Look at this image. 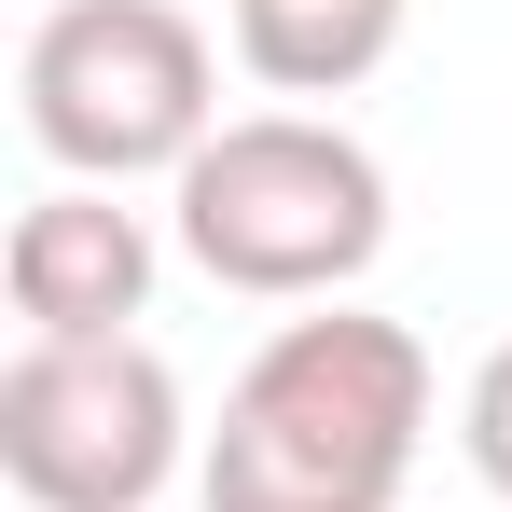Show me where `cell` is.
Segmentation results:
<instances>
[{"instance_id":"8992f818","label":"cell","mask_w":512,"mask_h":512,"mask_svg":"<svg viewBox=\"0 0 512 512\" xmlns=\"http://www.w3.org/2000/svg\"><path fill=\"white\" fill-rule=\"evenodd\" d=\"M416 0H236V70L263 97H346L388 70Z\"/></svg>"},{"instance_id":"6da1fadb","label":"cell","mask_w":512,"mask_h":512,"mask_svg":"<svg viewBox=\"0 0 512 512\" xmlns=\"http://www.w3.org/2000/svg\"><path fill=\"white\" fill-rule=\"evenodd\" d=\"M429 457V346L374 305H319L250 346L194 457L208 512H402Z\"/></svg>"},{"instance_id":"7a4b0ae2","label":"cell","mask_w":512,"mask_h":512,"mask_svg":"<svg viewBox=\"0 0 512 512\" xmlns=\"http://www.w3.org/2000/svg\"><path fill=\"white\" fill-rule=\"evenodd\" d=\"M180 263L250 291V305H346L388 250V167L333 111H236L167 180Z\"/></svg>"},{"instance_id":"277c9868","label":"cell","mask_w":512,"mask_h":512,"mask_svg":"<svg viewBox=\"0 0 512 512\" xmlns=\"http://www.w3.org/2000/svg\"><path fill=\"white\" fill-rule=\"evenodd\" d=\"M180 457H194V416H180V374L153 333L0 360V485L28 512H153Z\"/></svg>"},{"instance_id":"5b68a950","label":"cell","mask_w":512,"mask_h":512,"mask_svg":"<svg viewBox=\"0 0 512 512\" xmlns=\"http://www.w3.org/2000/svg\"><path fill=\"white\" fill-rule=\"evenodd\" d=\"M0 291H14V333H28V346L139 333V305H153V222H139L111 180H56V194L14 208Z\"/></svg>"},{"instance_id":"3957f363","label":"cell","mask_w":512,"mask_h":512,"mask_svg":"<svg viewBox=\"0 0 512 512\" xmlns=\"http://www.w3.org/2000/svg\"><path fill=\"white\" fill-rule=\"evenodd\" d=\"M222 125V56L180 0H56L28 28V139L56 180H180Z\"/></svg>"},{"instance_id":"52a82bcc","label":"cell","mask_w":512,"mask_h":512,"mask_svg":"<svg viewBox=\"0 0 512 512\" xmlns=\"http://www.w3.org/2000/svg\"><path fill=\"white\" fill-rule=\"evenodd\" d=\"M457 443H471L485 499H512V346H485V374H471V402H457Z\"/></svg>"}]
</instances>
